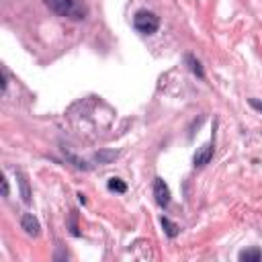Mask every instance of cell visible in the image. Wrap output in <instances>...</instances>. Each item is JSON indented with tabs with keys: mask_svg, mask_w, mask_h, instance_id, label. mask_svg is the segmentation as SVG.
<instances>
[{
	"mask_svg": "<svg viewBox=\"0 0 262 262\" xmlns=\"http://www.w3.org/2000/svg\"><path fill=\"white\" fill-rule=\"evenodd\" d=\"M45 6L57 17L70 18V21H82L88 13V8L82 0H43Z\"/></svg>",
	"mask_w": 262,
	"mask_h": 262,
	"instance_id": "obj_1",
	"label": "cell"
},
{
	"mask_svg": "<svg viewBox=\"0 0 262 262\" xmlns=\"http://www.w3.org/2000/svg\"><path fill=\"white\" fill-rule=\"evenodd\" d=\"M133 27L143 35H152V33L158 31L160 18L152 11H140V13H135V17H133Z\"/></svg>",
	"mask_w": 262,
	"mask_h": 262,
	"instance_id": "obj_2",
	"label": "cell"
},
{
	"mask_svg": "<svg viewBox=\"0 0 262 262\" xmlns=\"http://www.w3.org/2000/svg\"><path fill=\"white\" fill-rule=\"evenodd\" d=\"M213 154H215V133H213V138H211L209 143L201 145V148L195 152V156H192V164H195V168L207 166V164L213 160Z\"/></svg>",
	"mask_w": 262,
	"mask_h": 262,
	"instance_id": "obj_3",
	"label": "cell"
},
{
	"mask_svg": "<svg viewBox=\"0 0 262 262\" xmlns=\"http://www.w3.org/2000/svg\"><path fill=\"white\" fill-rule=\"evenodd\" d=\"M154 199H156V203L162 209H166L170 205V189H168V184L164 182V178H160V176L154 178Z\"/></svg>",
	"mask_w": 262,
	"mask_h": 262,
	"instance_id": "obj_4",
	"label": "cell"
},
{
	"mask_svg": "<svg viewBox=\"0 0 262 262\" xmlns=\"http://www.w3.org/2000/svg\"><path fill=\"white\" fill-rule=\"evenodd\" d=\"M21 227L27 231L29 236H39V221H37V217L33 215V213H25V215L21 217Z\"/></svg>",
	"mask_w": 262,
	"mask_h": 262,
	"instance_id": "obj_5",
	"label": "cell"
},
{
	"mask_svg": "<svg viewBox=\"0 0 262 262\" xmlns=\"http://www.w3.org/2000/svg\"><path fill=\"white\" fill-rule=\"evenodd\" d=\"M184 62H187V66H189V70L197 76V78H205V70H203V66H201V62L197 60L195 55H191V53H187V57H184Z\"/></svg>",
	"mask_w": 262,
	"mask_h": 262,
	"instance_id": "obj_6",
	"label": "cell"
},
{
	"mask_svg": "<svg viewBox=\"0 0 262 262\" xmlns=\"http://www.w3.org/2000/svg\"><path fill=\"white\" fill-rule=\"evenodd\" d=\"M17 180H18V187H21V197L29 205V203H31V187H29V180L25 178L23 172H17Z\"/></svg>",
	"mask_w": 262,
	"mask_h": 262,
	"instance_id": "obj_7",
	"label": "cell"
},
{
	"mask_svg": "<svg viewBox=\"0 0 262 262\" xmlns=\"http://www.w3.org/2000/svg\"><path fill=\"white\" fill-rule=\"evenodd\" d=\"M119 158V152H115V150H101L99 154H94V162H99V164H111Z\"/></svg>",
	"mask_w": 262,
	"mask_h": 262,
	"instance_id": "obj_8",
	"label": "cell"
},
{
	"mask_svg": "<svg viewBox=\"0 0 262 262\" xmlns=\"http://www.w3.org/2000/svg\"><path fill=\"white\" fill-rule=\"evenodd\" d=\"M242 262H258L262 260V252L258 248H250V250H244V252H240V256H238Z\"/></svg>",
	"mask_w": 262,
	"mask_h": 262,
	"instance_id": "obj_9",
	"label": "cell"
},
{
	"mask_svg": "<svg viewBox=\"0 0 262 262\" xmlns=\"http://www.w3.org/2000/svg\"><path fill=\"white\" fill-rule=\"evenodd\" d=\"M160 223H162V227H164V231H166V236H168V238H176V236H178L180 227H178L174 221H170L168 217H164V215H162Z\"/></svg>",
	"mask_w": 262,
	"mask_h": 262,
	"instance_id": "obj_10",
	"label": "cell"
},
{
	"mask_svg": "<svg viewBox=\"0 0 262 262\" xmlns=\"http://www.w3.org/2000/svg\"><path fill=\"white\" fill-rule=\"evenodd\" d=\"M106 187H109V191H113V192H125L127 191V184H125L121 178H109V182H106Z\"/></svg>",
	"mask_w": 262,
	"mask_h": 262,
	"instance_id": "obj_11",
	"label": "cell"
},
{
	"mask_svg": "<svg viewBox=\"0 0 262 262\" xmlns=\"http://www.w3.org/2000/svg\"><path fill=\"white\" fill-rule=\"evenodd\" d=\"M250 106H252V109H256L258 113H262V103L258 99H250Z\"/></svg>",
	"mask_w": 262,
	"mask_h": 262,
	"instance_id": "obj_12",
	"label": "cell"
},
{
	"mask_svg": "<svg viewBox=\"0 0 262 262\" xmlns=\"http://www.w3.org/2000/svg\"><path fill=\"white\" fill-rule=\"evenodd\" d=\"M2 197H8V180L2 176Z\"/></svg>",
	"mask_w": 262,
	"mask_h": 262,
	"instance_id": "obj_13",
	"label": "cell"
},
{
	"mask_svg": "<svg viewBox=\"0 0 262 262\" xmlns=\"http://www.w3.org/2000/svg\"><path fill=\"white\" fill-rule=\"evenodd\" d=\"M78 201H80V203H82V205H84V203H86V197H84V195H82V192H80V195H78Z\"/></svg>",
	"mask_w": 262,
	"mask_h": 262,
	"instance_id": "obj_14",
	"label": "cell"
}]
</instances>
